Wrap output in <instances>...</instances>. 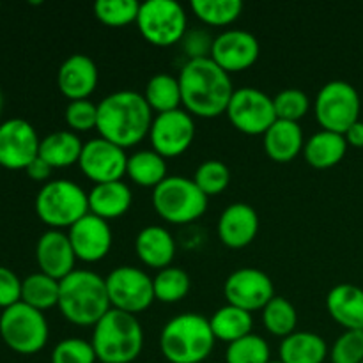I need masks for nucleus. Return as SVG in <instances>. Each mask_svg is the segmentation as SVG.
Instances as JSON below:
<instances>
[{
	"label": "nucleus",
	"instance_id": "f8f14e48",
	"mask_svg": "<svg viewBox=\"0 0 363 363\" xmlns=\"http://www.w3.org/2000/svg\"><path fill=\"white\" fill-rule=\"evenodd\" d=\"M225 113L230 124L245 135H264L277 121L273 98L254 87L234 91Z\"/></svg>",
	"mask_w": 363,
	"mask_h": 363
},
{
	"label": "nucleus",
	"instance_id": "f704fd0d",
	"mask_svg": "<svg viewBox=\"0 0 363 363\" xmlns=\"http://www.w3.org/2000/svg\"><path fill=\"white\" fill-rule=\"evenodd\" d=\"M152 286H155L156 300L162 303H177L188 296L191 282L184 269L169 266L158 272V275L152 279Z\"/></svg>",
	"mask_w": 363,
	"mask_h": 363
},
{
	"label": "nucleus",
	"instance_id": "412c9836",
	"mask_svg": "<svg viewBox=\"0 0 363 363\" xmlns=\"http://www.w3.org/2000/svg\"><path fill=\"white\" fill-rule=\"evenodd\" d=\"M99 74L98 66L91 57L84 53H74L67 57L59 67L57 73V85L62 92L64 98L71 101H80L89 99V96L96 91Z\"/></svg>",
	"mask_w": 363,
	"mask_h": 363
},
{
	"label": "nucleus",
	"instance_id": "c756f323",
	"mask_svg": "<svg viewBox=\"0 0 363 363\" xmlns=\"http://www.w3.org/2000/svg\"><path fill=\"white\" fill-rule=\"evenodd\" d=\"M126 176L142 188H152L167 179V160L152 149L138 151L128 156Z\"/></svg>",
	"mask_w": 363,
	"mask_h": 363
},
{
	"label": "nucleus",
	"instance_id": "3c124183",
	"mask_svg": "<svg viewBox=\"0 0 363 363\" xmlns=\"http://www.w3.org/2000/svg\"><path fill=\"white\" fill-rule=\"evenodd\" d=\"M362 363H363V360H362Z\"/></svg>",
	"mask_w": 363,
	"mask_h": 363
},
{
	"label": "nucleus",
	"instance_id": "4c0bfd02",
	"mask_svg": "<svg viewBox=\"0 0 363 363\" xmlns=\"http://www.w3.org/2000/svg\"><path fill=\"white\" fill-rule=\"evenodd\" d=\"M194 181L201 188L202 194L209 199L227 190L230 183V170L220 160H208L195 170Z\"/></svg>",
	"mask_w": 363,
	"mask_h": 363
},
{
	"label": "nucleus",
	"instance_id": "a19ab883",
	"mask_svg": "<svg viewBox=\"0 0 363 363\" xmlns=\"http://www.w3.org/2000/svg\"><path fill=\"white\" fill-rule=\"evenodd\" d=\"M328 357L332 363H362L363 330H346L333 342Z\"/></svg>",
	"mask_w": 363,
	"mask_h": 363
},
{
	"label": "nucleus",
	"instance_id": "7ed1b4c3",
	"mask_svg": "<svg viewBox=\"0 0 363 363\" xmlns=\"http://www.w3.org/2000/svg\"><path fill=\"white\" fill-rule=\"evenodd\" d=\"M57 307L71 325L96 326L112 308L105 279L89 269H74L60 280Z\"/></svg>",
	"mask_w": 363,
	"mask_h": 363
},
{
	"label": "nucleus",
	"instance_id": "79ce46f5",
	"mask_svg": "<svg viewBox=\"0 0 363 363\" xmlns=\"http://www.w3.org/2000/svg\"><path fill=\"white\" fill-rule=\"evenodd\" d=\"M96 360L92 344L77 337L60 340L52 351V363H96Z\"/></svg>",
	"mask_w": 363,
	"mask_h": 363
},
{
	"label": "nucleus",
	"instance_id": "7c9ffc66",
	"mask_svg": "<svg viewBox=\"0 0 363 363\" xmlns=\"http://www.w3.org/2000/svg\"><path fill=\"white\" fill-rule=\"evenodd\" d=\"M144 98L152 112L167 113L179 110L183 105V96H181L179 80L172 74L160 73L155 74L145 85Z\"/></svg>",
	"mask_w": 363,
	"mask_h": 363
},
{
	"label": "nucleus",
	"instance_id": "6e6552de",
	"mask_svg": "<svg viewBox=\"0 0 363 363\" xmlns=\"http://www.w3.org/2000/svg\"><path fill=\"white\" fill-rule=\"evenodd\" d=\"M50 328L45 314L27 303L13 305L0 314V339L18 354H35L45 350Z\"/></svg>",
	"mask_w": 363,
	"mask_h": 363
},
{
	"label": "nucleus",
	"instance_id": "cd10ccee",
	"mask_svg": "<svg viewBox=\"0 0 363 363\" xmlns=\"http://www.w3.org/2000/svg\"><path fill=\"white\" fill-rule=\"evenodd\" d=\"M282 363H323L330 354L325 339L318 333L294 332L280 344Z\"/></svg>",
	"mask_w": 363,
	"mask_h": 363
},
{
	"label": "nucleus",
	"instance_id": "c85d7f7f",
	"mask_svg": "<svg viewBox=\"0 0 363 363\" xmlns=\"http://www.w3.org/2000/svg\"><path fill=\"white\" fill-rule=\"evenodd\" d=\"M209 325H211L213 335L216 340L233 344L243 337L250 335L254 318H252L250 312L227 303L213 314V318L209 319Z\"/></svg>",
	"mask_w": 363,
	"mask_h": 363
},
{
	"label": "nucleus",
	"instance_id": "6ab92c4d",
	"mask_svg": "<svg viewBox=\"0 0 363 363\" xmlns=\"http://www.w3.org/2000/svg\"><path fill=\"white\" fill-rule=\"evenodd\" d=\"M35 261H38L39 272L59 282L66 279L69 273L74 272V262H77L69 236L57 229H50L41 234L35 245Z\"/></svg>",
	"mask_w": 363,
	"mask_h": 363
},
{
	"label": "nucleus",
	"instance_id": "5701e85b",
	"mask_svg": "<svg viewBox=\"0 0 363 363\" xmlns=\"http://www.w3.org/2000/svg\"><path fill=\"white\" fill-rule=\"evenodd\" d=\"M133 202L130 186L124 181L94 184L89 191V213L103 220H116L126 215Z\"/></svg>",
	"mask_w": 363,
	"mask_h": 363
},
{
	"label": "nucleus",
	"instance_id": "09e8293b",
	"mask_svg": "<svg viewBox=\"0 0 363 363\" xmlns=\"http://www.w3.org/2000/svg\"><path fill=\"white\" fill-rule=\"evenodd\" d=\"M269 363H282L280 360H277V362H269Z\"/></svg>",
	"mask_w": 363,
	"mask_h": 363
},
{
	"label": "nucleus",
	"instance_id": "72a5a7b5",
	"mask_svg": "<svg viewBox=\"0 0 363 363\" xmlns=\"http://www.w3.org/2000/svg\"><path fill=\"white\" fill-rule=\"evenodd\" d=\"M261 314L262 325H264L266 332H269L272 335L286 339L296 332L298 312L287 298L275 296L262 308Z\"/></svg>",
	"mask_w": 363,
	"mask_h": 363
},
{
	"label": "nucleus",
	"instance_id": "dca6fc26",
	"mask_svg": "<svg viewBox=\"0 0 363 363\" xmlns=\"http://www.w3.org/2000/svg\"><path fill=\"white\" fill-rule=\"evenodd\" d=\"M227 303L247 312L262 311L275 298L272 279L257 268H241L230 273L223 286Z\"/></svg>",
	"mask_w": 363,
	"mask_h": 363
},
{
	"label": "nucleus",
	"instance_id": "aec40b11",
	"mask_svg": "<svg viewBox=\"0 0 363 363\" xmlns=\"http://www.w3.org/2000/svg\"><path fill=\"white\" fill-rule=\"evenodd\" d=\"M218 240L233 250H241L255 240L259 233V216L252 206L236 202L227 206L216 225Z\"/></svg>",
	"mask_w": 363,
	"mask_h": 363
},
{
	"label": "nucleus",
	"instance_id": "b1692460",
	"mask_svg": "<svg viewBox=\"0 0 363 363\" xmlns=\"http://www.w3.org/2000/svg\"><path fill=\"white\" fill-rule=\"evenodd\" d=\"M326 308L344 330H363V289L353 284H339L326 296Z\"/></svg>",
	"mask_w": 363,
	"mask_h": 363
},
{
	"label": "nucleus",
	"instance_id": "2f4dec72",
	"mask_svg": "<svg viewBox=\"0 0 363 363\" xmlns=\"http://www.w3.org/2000/svg\"><path fill=\"white\" fill-rule=\"evenodd\" d=\"M60 282L38 272L21 280V301L39 312L59 305Z\"/></svg>",
	"mask_w": 363,
	"mask_h": 363
},
{
	"label": "nucleus",
	"instance_id": "49530a36",
	"mask_svg": "<svg viewBox=\"0 0 363 363\" xmlns=\"http://www.w3.org/2000/svg\"><path fill=\"white\" fill-rule=\"evenodd\" d=\"M344 138H346L347 145H351V147L363 149V121L354 123L353 126L344 133Z\"/></svg>",
	"mask_w": 363,
	"mask_h": 363
},
{
	"label": "nucleus",
	"instance_id": "c9c22d12",
	"mask_svg": "<svg viewBox=\"0 0 363 363\" xmlns=\"http://www.w3.org/2000/svg\"><path fill=\"white\" fill-rule=\"evenodd\" d=\"M140 4L135 0H99L94 4L96 20L106 27H126L137 23Z\"/></svg>",
	"mask_w": 363,
	"mask_h": 363
},
{
	"label": "nucleus",
	"instance_id": "0eeeda50",
	"mask_svg": "<svg viewBox=\"0 0 363 363\" xmlns=\"http://www.w3.org/2000/svg\"><path fill=\"white\" fill-rule=\"evenodd\" d=\"M208 201L194 179L181 176H169L152 190L156 213L174 225H184L201 218L208 209Z\"/></svg>",
	"mask_w": 363,
	"mask_h": 363
},
{
	"label": "nucleus",
	"instance_id": "ddd939ff",
	"mask_svg": "<svg viewBox=\"0 0 363 363\" xmlns=\"http://www.w3.org/2000/svg\"><path fill=\"white\" fill-rule=\"evenodd\" d=\"M197 128L195 121L184 108L167 113H156L149 130L152 151L163 158H177L194 144Z\"/></svg>",
	"mask_w": 363,
	"mask_h": 363
},
{
	"label": "nucleus",
	"instance_id": "9b49d317",
	"mask_svg": "<svg viewBox=\"0 0 363 363\" xmlns=\"http://www.w3.org/2000/svg\"><path fill=\"white\" fill-rule=\"evenodd\" d=\"M105 282L110 305L116 311L138 315L156 300L152 279L144 269L135 266H119L112 269Z\"/></svg>",
	"mask_w": 363,
	"mask_h": 363
},
{
	"label": "nucleus",
	"instance_id": "a18cd8bd",
	"mask_svg": "<svg viewBox=\"0 0 363 363\" xmlns=\"http://www.w3.org/2000/svg\"><path fill=\"white\" fill-rule=\"evenodd\" d=\"M52 167L48 165V163L45 162L43 158H35L34 162L30 163V165L25 169V172H27V176L30 177L32 181H38V183H45V181L50 179V176H52Z\"/></svg>",
	"mask_w": 363,
	"mask_h": 363
},
{
	"label": "nucleus",
	"instance_id": "f257e3e1",
	"mask_svg": "<svg viewBox=\"0 0 363 363\" xmlns=\"http://www.w3.org/2000/svg\"><path fill=\"white\" fill-rule=\"evenodd\" d=\"M183 96V108L191 117L213 119L227 112L234 94L229 73L211 59L188 60L177 77Z\"/></svg>",
	"mask_w": 363,
	"mask_h": 363
},
{
	"label": "nucleus",
	"instance_id": "473e14b6",
	"mask_svg": "<svg viewBox=\"0 0 363 363\" xmlns=\"http://www.w3.org/2000/svg\"><path fill=\"white\" fill-rule=\"evenodd\" d=\"M190 9L202 23L209 27H227L243 13L240 0H191Z\"/></svg>",
	"mask_w": 363,
	"mask_h": 363
},
{
	"label": "nucleus",
	"instance_id": "c03bdc74",
	"mask_svg": "<svg viewBox=\"0 0 363 363\" xmlns=\"http://www.w3.org/2000/svg\"><path fill=\"white\" fill-rule=\"evenodd\" d=\"M21 301V280L13 269L0 266V308L13 307Z\"/></svg>",
	"mask_w": 363,
	"mask_h": 363
},
{
	"label": "nucleus",
	"instance_id": "de8ad7c7",
	"mask_svg": "<svg viewBox=\"0 0 363 363\" xmlns=\"http://www.w3.org/2000/svg\"><path fill=\"white\" fill-rule=\"evenodd\" d=\"M2 110H4V94L0 91V116H2Z\"/></svg>",
	"mask_w": 363,
	"mask_h": 363
},
{
	"label": "nucleus",
	"instance_id": "20e7f679",
	"mask_svg": "<svg viewBox=\"0 0 363 363\" xmlns=\"http://www.w3.org/2000/svg\"><path fill=\"white\" fill-rule=\"evenodd\" d=\"M215 344L209 319L199 314L176 315L160 333V351L170 363H204Z\"/></svg>",
	"mask_w": 363,
	"mask_h": 363
},
{
	"label": "nucleus",
	"instance_id": "39448f33",
	"mask_svg": "<svg viewBox=\"0 0 363 363\" xmlns=\"http://www.w3.org/2000/svg\"><path fill=\"white\" fill-rule=\"evenodd\" d=\"M91 344L101 363H131L144 350V330L137 315L110 308L94 326Z\"/></svg>",
	"mask_w": 363,
	"mask_h": 363
},
{
	"label": "nucleus",
	"instance_id": "4468645a",
	"mask_svg": "<svg viewBox=\"0 0 363 363\" xmlns=\"http://www.w3.org/2000/svg\"><path fill=\"white\" fill-rule=\"evenodd\" d=\"M82 174L94 184L123 181L126 176V149L98 137L85 142L78 162Z\"/></svg>",
	"mask_w": 363,
	"mask_h": 363
},
{
	"label": "nucleus",
	"instance_id": "2eb2a0df",
	"mask_svg": "<svg viewBox=\"0 0 363 363\" xmlns=\"http://www.w3.org/2000/svg\"><path fill=\"white\" fill-rule=\"evenodd\" d=\"M38 131L25 119H7L0 124V167L25 170L39 156Z\"/></svg>",
	"mask_w": 363,
	"mask_h": 363
},
{
	"label": "nucleus",
	"instance_id": "37998d69",
	"mask_svg": "<svg viewBox=\"0 0 363 363\" xmlns=\"http://www.w3.org/2000/svg\"><path fill=\"white\" fill-rule=\"evenodd\" d=\"M213 41H215V38H211L206 30L191 28V30H186L184 38L181 39V46H183V52L186 53L188 60L209 59L211 57Z\"/></svg>",
	"mask_w": 363,
	"mask_h": 363
},
{
	"label": "nucleus",
	"instance_id": "bb28decb",
	"mask_svg": "<svg viewBox=\"0 0 363 363\" xmlns=\"http://www.w3.org/2000/svg\"><path fill=\"white\" fill-rule=\"evenodd\" d=\"M84 142L77 133L69 130L53 131L41 138L39 158L45 160L52 169H64L80 162Z\"/></svg>",
	"mask_w": 363,
	"mask_h": 363
},
{
	"label": "nucleus",
	"instance_id": "e433bc0d",
	"mask_svg": "<svg viewBox=\"0 0 363 363\" xmlns=\"http://www.w3.org/2000/svg\"><path fill=\"white\" fill-rule=\"evenodd\" d=\"M227 363H269L272 362V351H269L268 342L261 335L243 337L236 342L227 346L225 353Z\"/></svg>",
	"mask_w": 363,
	"mask_h": 363
},
{
	"label": "nucleus",
	"instance_id": "f03ea898",
	"mask_svg": "<svg viewBox=\"0 0 363 363\" xmlns=\"http://www.w3.org/2000/svg\"><path fill=\"white\" fill-rule=\"evenodd\" d=\"M152 119V110L144 94L117 91L99 101L96 130L105 140L130 149L149 137Z\"/></svg>",
	"mask_w": 363,
	"mask_h": 363
},
{
	"label": "nucleus",
	"instance_id": "1a4fd4ad",
	"mask_svg": "<svg viewBox=\"0 0 363 363\" xmlns=\"http://www.w3.org/2000/svg\"><path fill=\"white\" fill-rule=\"evenodd\" d=\"M186 25L184 7L176 0H147L140 4L137 27L149 45L167 48L181 43L188 30Z\"/></svg>",
	"mask_w": 363,
	"mask_h": 363
},
{
	"label": "nucleus",
	"instance_id": "f3484780",
	"mask_svg": "<svg viewBox=\"0 0 363 363\" xmlns=\"http://www.w3.org/2000/svg\"><path fill=\"white\" fill-rule=\"evenodd\" d=\"M261 53L257 38L252 32L230 28L216 35L209 59L225 73H241L254 66Z\"/></svg>",
	"mask_w": 363,
	"mask_h": 363
},
{
	"label": "nucleus",
	"instance_id": "393cba45",
	"mask_svg": "<svg viewBox=\"0 0 363 363\" xmlns=\"http://www.w3.org/2000/svg\"><path fill=\"white\" fill-rule=\"evenodd\" d=\"M264 151L273 162L289 163L303 152L305 137L300 123L277 119L264 135Z\"/></svg>",
	"mask_w": 363,
	"mask_h": 363
},
{
	"label": "nucleus",
	"instance_id": "9d476101",
	"mask_svg": "<svg viewBox=\"0 0 363 363\" xmlns=\"http://www.w3.org/2000/svg\"><path fill=\"white\" fill-rule=\"evenodd\" d=\"M360 96L351 84L333 80L319 89L314 101L315 119L326 131L344 135L360 121Z\"/></svg>",
	"mask_w": 363,
	"mask_h": 363
},
{
	"label": "nucleus",
	"instance_id": "a211bd4d",
	"mask_svg": "<svg viewBox=\"0 0 363 363\" xmlns=\"http://www.w3.org/2000/svg\"><path fill=\"white\" fill-rule=\"evenodd\" d=\"M67 236L77 261L89 262V264L105 259L112 248V229L108 227V222L91 213L69 227Z\"/></svg>",
	"mask_w": 363,
	"mask_h": 363
},
{
	"label": "nucleus",
	"instance_id": "4be33fe9",
	"mask_svg": "<svg viewBox=\"0 0 363 363\" xmlns=\"http://www.w3.org/2000/svg\"><path fill=\"white\" fill-rule=\"evenodd\" d=\"M135 252L142 264L152 269H165L176 257V241L172 234L158 225L144 227L135 240Z\"/></svg>",
	"mask_w": 363,
	"mask_h": 363
},
{
	"label": "nucleus",
	"instance_id": "ea45409f",
	"mask_svg": "<svg viewBox=\"0 0 363 363\" xmlns=\"http://www.w3.org/2000/svg\"><path fill=\"white\" fill-rule=\"evenodd\" d=\"M64 119L73 133H85V131L96 130L98 126V105L91 99H80V101H69L64 112Z\"/></svg>",
	"mask_w": 363,
	"mask_h": 363
},
{
	"label": "nucleus",
	"instance_id": "423d86ee",
	"mask_svg": "<svg viewBox=\"0 0 363 363\" xmlns=\"http://www.w3.org/2000/svg\"><path fill=\"white\" fill-rule=\"evenodd\" d=\"M35 215L52 229H69L89 215V194L69 179H53L35 195Z\"/></svg>",
	"mask_w": 363,
	"mask_h": 363
},
{
	"label": "nucleus",
	"instance_id": "58836bf2",
	"mask_svg": "<svg viewBox=\"0 0 363 363\" xmlns=\"http://www.w3.org/2000/svg\"><path fill=\"white\" fill-rule=\"evenodd\" d=\"M273 105H275L277 119L300 123V119L308 113L311 99L300 89H286L273 98Z\"/></svg>",
	"mask_w": 363,
	"mask_h": 363
},
{
	"label": "nucleus",
	"instance_id": "8fccbe9b",
	"mask_svg": "<svg viewBox=\"0 0 363 363\" xmlns=\"http://www.w3.org/2000/svg\"><path fill=\"white\" fill-rule=\"evenodd\" d=\"M0 9H2V4H0Z\"/></svg>",
	"mask_w": 363,
	"mask_h": 363
},
{
	"label": "nucleus",
	"instance_id": "a878e982",
	"mask_svg": "<svg viewBox=\"0 0 363 363\" xmlns=\"http://www.w3.org/2000/svg\"><path fill=\"white\" fill-rule=\"evenodd\" d=\"M347 142L344 135L321 130L312 135L303 145V158L311 167L318 170L332 169L339 165L347 152Z\"/></svg>",
	"mask_w": 363,
	"mask_h": 363
}]
</instances>
